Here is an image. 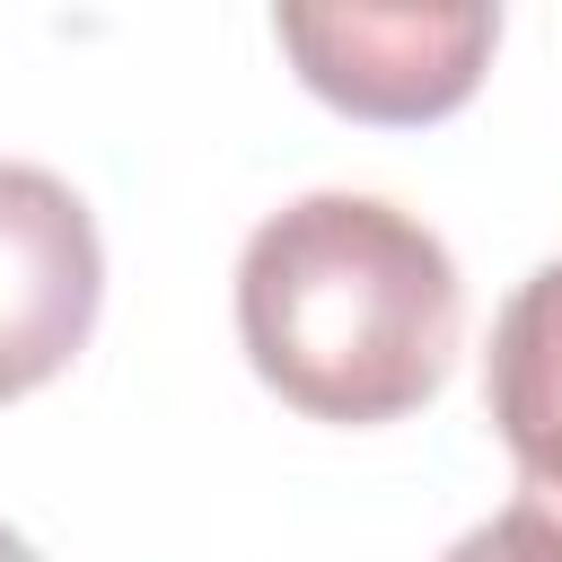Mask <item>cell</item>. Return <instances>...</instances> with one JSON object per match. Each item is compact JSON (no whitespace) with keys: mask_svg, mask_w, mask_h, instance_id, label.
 <instances>
[{"mask_svg":"<svg viewBox=\"0 0 562 562\" xmlns=\"http://www.w3.org/2000/svg\"><path fill=\"white\" fill-rule=\"evenodd\" d=\"M465 325L457 255L378 193H299L237 255V342L307 422H404L448 386Z\"/></svg>","mask_w":562,"mask_h":562,"instance_id":"1","label":"cell"},{"mask_svg":"<svg viewBox=\"0 0 562 562\" xmlns=\"http://www.w3.org/2000/svg\"><path fill=\"white\" fill-rule=\"evenodd\" d=\"M272 35L334 114L439 123L483 88L501 18L492 9H281Z\"/></svg>","mask_w":562,"mask_h":562,"instance_id":"2","label":"cell"},{"mask_svg":"<svg viewBox=\"0 0 562 562\" xmlns=\"http://www.w3.org/2000/svg\"><path fill=\"white\" fill-rule=\"evenodd\" d=\"M105 299V246L88 202L26 158H0V404L53 386Z\"/></svg>","mask_w":562,"mask_h":562,"instance_id":"3","label":"cell"},{"mask_svg":"<svg viewBox=\"0 0 562 562\" xmlns=\"http://www.w3.org/2000/svg\"><path fill=\"white\" fill-rule=\"evenodd\" d=\"M439 562H562V518L536 509V501H509L483 527H465Z\"/></svg>","mask_w":562,"mask_h":562,"instance_id":"4","label":"cell"},{"mask_svg":"<svg viewBox=\"0 0 562 562\" xmlns=\"http://www.w3.org/2000/svg\"><path fill=\"white\" fill-rule=\"evenodd\" d=\"M518 501H536V509L562 518V439H544V448L518 457Z\"/></svg>","mask_w":562,"mask_h":562,"instance_id":"5","label":"cell"},{"mask_svg":"<svg viewBox=\"0 0 562 562\" xmlns=\"http://www.w3.org/2000/svg\"><path fill=\"white\" fill-rule=\"evenodd\" d=\"M0 562H44V553H35V544H26L18 527H0Z\"/></svg>","mask_w":562,"mask_h":562,"instance_id":"6","label":"cell"}]
</instances>
